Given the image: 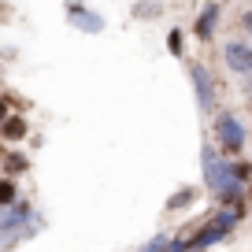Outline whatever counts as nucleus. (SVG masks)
<instances>
[{"label":"nucleus","instance_id":"obj_1","mask_svg":"<svg viewBox=\"0 0 252 252\" xmlns=\"http://www.w3.org/2000/svg\"><path fill=\"white\" fill-rule=\"evenodd\" d=\"M219 141H222V149H230V152L241 149V126H237L234 119H219Z\"/></svg>","mask_w":252,"mask_h":252},{"label":"nucleus","instance_id":"obj_2","mask_svg":"<svg viewBox=\"0 0 252 252\" xmlns=\"http://www.w3.org/2000/svg\"><path fill=\"white\" fill-rule=\"evenodd\" d=\"M226 63L234 67V71H252V48L230 45V48H226Z\"/></svg>","mask_w":252,"mask_h":252},{"label":"nucleus","instance_id":"obj_3","mask_svg":"<svg viewBox=\"0 0 252 252\" xmlns=\"http://www.w3.org/2000/svg\"><path fill=\"white\" fill-rule=\"evenodd\" d=\"M215 11H219L215 4H208V8L200 11V19H197V33H200V37H212V26H215Z\"/></svg>","mask_w":252,"mask_h":252},{"label":"nucleus","instance_id":"obj_4","mask_svg":"<svg viewBox=\"0 0 252 252\" xmlns=\"http://www.w3.org/2000/svg\"><path fill=\"white\" fill-rule=\"evenodd\" d=\"M193 82H197V89H200V100L212 104V78H208L200 67H193Z\"/></svg>","mask_w":252,"mask_h":252},{"label":"nucleus","instance_id":"obj_5","mask_svg":"<svg viewBox=\"0 0 252 252\" xmlns=\"http://www.w3.org/2000/svg\"><path fill=\"white\" fill-rule=\"evenodd\" d=\"M26 134V123L23 119H8V123H4V137H11V141H19V137Z\"/></svg>","mask_w":252,"mask_h":252},{"label":"nucleus","instance_id":"obj_6","mask_svg":"<svg viewBox=\"0 0 252 252\" xmlns=\"http://www.w3.org/2000/svg\"><path fill=\"white\" fill-rule=\"evenodd\" d=\"M71 11H74V19H78L86 30H100V19H96V15H86L82 8H71Z\"/></svg>","mask_w":252,"mask_h":252},{"label":"nucleus","instance_id":"obj_7","mask_svg":"<svg viewBox=\"0 0 252 252\" xmlns=\"http://www.w3.org/2000/svg\"><path fill=\"white\" fill-rule=\"evenodd\" d=\"M15 200V186L11 182H0V204H11Z\"/></svg>","mask_w":252,"mask_h":252},{"label":"nucleus","instance_id":"obj_8","mask_svg":"<svg viewBox=\"0 0 252 252\" xmlns=\"http://www.w3.org/2000/svg\"><path fill=\"white\" fill-rule=\"evenodd\" d=\"M167 45H171V48H174V52H178V48H182V37H178V30H174V33H171V37H167Z\"/></svg>","mask_w":252,"mask_h":252},{"label":"nucleus","instance_id":"obj_9","mask_svg":"<svg viewBox=\"0 0 252 252\" xmlns=\"http://www.w3.org/2000/svg\"><path fill=\"white\" fill-rule=\"evenodd\" d=\"M241 26H245V30L252 33V11H249V15H241Z\"/></svg>","mask_w":252,"mask_h":252},{"label":"nucleus","instance_id":"obj_10","mask_svg":"<svg viewBox=\"0 0 252 252\" xmlns=\"http://www.w3.org/2000/svg\"><path fill=\"white\" fill-rule=\"evenodd\" d=\"M145 252H159V241H156V245H149V249H145Z\"/></svg>","mask_w":252,"mask_h":252},{"label":"nucleus","instance_id":"obj_11","mask_svg":"<svg viewBox=\"0 0 252 252\" xmlns=\"http://www.w3.org/2000/svg\"><path fill=\"white\" fill-rule=\"evenodd\" d=\"M0 119H4V100H0Z\"/></svg>","mask_w":252,"mask_h":252}]
</instances>
